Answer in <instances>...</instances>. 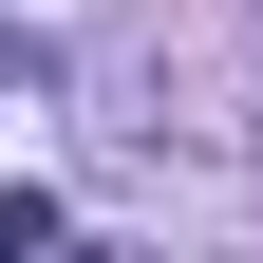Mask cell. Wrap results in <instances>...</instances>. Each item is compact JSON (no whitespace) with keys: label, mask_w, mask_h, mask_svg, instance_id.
Listing matches in <instances>:
<instances>
[]
</instances>
